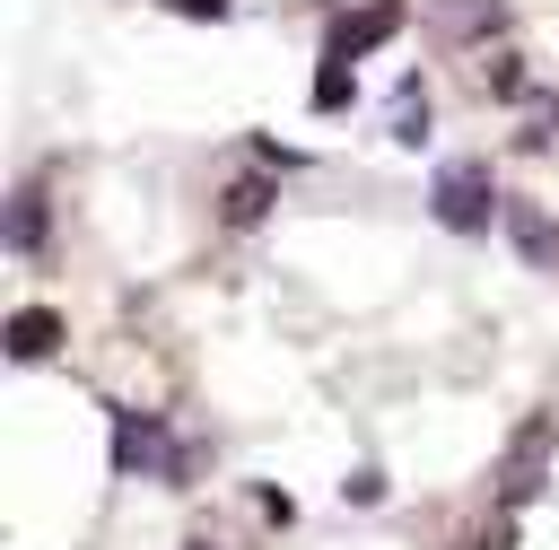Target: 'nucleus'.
Wrapping results in <instances>:
<instances>
[{"label":"nucleus","instance_id":"f257e3e1","mask_svg":"<svg viewBox=\"0 0 559 550\" xmlns=\"http://www.w3.org/2000/svg\"><path fill=\"white\" fill-rule=\"evenodd\" d=\"M428 210H437V227H454V236H489V227H507V192H498L489 157H454V166H437Z\"/></svg>","mask_w":559,"mask_h":550},{"label":"nucleus","instance_id":"f03ea898","mask_svg":"<svg viewBox=\"0 0 559 550\" xmlns=\"http://www.w3.org/2000/svg\"><path fill=\"white\" fill-rule=\"evenodd\" d=\"M114 471H122V480L157 471L166 489H192V480H183V471H192V454L166 437V419H157V410H114Z\"/></svg>","mask_w":559,"mask_h":550},{"label":"nucleus","instance_id":"7ed1b4c3","mask_svg":"<svg viewBox=\"0 0 559 550\" xmlns=\"http://www.w3.org/2000/svg\"><path fill=\"white\" fill-rule=\"evenodd\" d=\"M542 454H550V419H524V428L507 437V463H498V506H507V515L542 489Z\"/></svg>","mask_w":559,"mask_h":550},{"label":"nucleus","instance_id":"20e7f679","mask_svg":"<svg viewBox=\"0 0 559 550\" xmlns=\"http://www.w3.org/2000/svg\"><path fill=\"white\" fill-rule=\"evenodd\" d=\"M402 17H411L402 0H367L358 17H341V26H332V44H323V52H332V61H358V52H376V44H384Z\"/></svg>","mask_w":559,"mask_h":550},{"label":"nucleus","instance_id":"39448f33","mask_svg":"<svg viewBox=\"0 0 559 550\" xmlns=\"http://www.w3.org/2000/svg\"><path fill=\"white\" fill-rule=\"evenodd\" d=\"M44 227H52V201H44V175H26L17 192H9V253H44Z\"/></svg>","mask_w":559,"mask_h":550},{"label":"nucleus","instance_id":"423d86ee","mask_svg":"<svg viewBox=\"0 0 559 550\" xmlns=\"http://www.w3.org/2000/svg\"><path fill=\"white\" fill-rule=\"evenodd\" d=\"M52 349H61V314H52V306H17V314H9V358L35 367V358H52Z\"/></svg>","mask_w":559,"mask_h":550},{"label":"nucleus","instance_id":"0eeeda50","mask_svg":"<svg viewBox=\"0 0 559 550\" xmlns=\"http://www.w3.org/2000/svg\"><path fill=\"white\" fill-rule=\"evenodd\" d=\"M507 236H515V253H524L533 271H559V227H550L533 201H507Z\"/></svg>","mask_w":559,"mask_h":550},{"label":"nucleus","instance_id":"6e6552de","mask_svg":"<svg viewBox=\"0 0 559 550\" xmlns=\"http://www.w3.org/2000/svg\"><path fill=\"white\" fill-rule=\"evenodd\" d=\"M262 210H271V183H262V175H245V183L218 192V218H227V227H253Z\"/></svg>","mask_w":559,"mask_h":550},{"label":"nucleus","instance_id":"1a4fd4ad","mask_svg":"<svg viewBox=\"0 0 559 550\" xmlns=\"http://www.w3.org/2000/svg\"><path fill=\"white\" fill-rule=\"evenodd\" d=\"M349 96H358V70H349V61H332V52H323V70H314V113H341V105H349Z\"/></svg>","mask_w":559,"mask_h":550},{"label":"nucleus","instance_id":"9d476101","mask_svg":"<svg viewBox=\"0 0 559 550\" xmlns=\"http://www.w3.org/2000/svg\"><path fill=\"white\" fill-rule=\"evenodd\" d=\"M480 87H489V96H524V61H515V52L480 61Z\"/></svg>","mask_w":559,"mask_h":550},{"label":"nucleus","instance_id":"9b49d317","mask_svg":"<svg viewBox=\"0 0 559 550\" xmlns=\"http://www.w3.org/2000/svg\"><path fill=\"white\" fill-rule=\"evenodd\" d=\"M341 498H349V506H376V498H384V480H376V471H367V463H358V471H349V480H341Z\"/></svg>","mask_w":559,"mask_h":550},{"label":"nucleus","instance_id":"f8f14e48","mask_svg":"<svg viewBox=\"0 0 559 550\" xmlns=\"http://www.w3.org/2000/svg\"><path fill=\"white\" fill-rule=\"evenodd\" d=\"M166 9H183V17H227L236 0H166Z\"/></svg>","mask_w":559,"mask_h":550},{"label":"nucleus","instance_id":"ddd939ff","mask_svg":"<svg viewBox=\"0 0 559 550\" xmlns=\"http://www.w3.org/2000/svg\"><path fill=\"white\" fill-rule=\"evenodd\" d=\"M507 541H515V524H507V515H498V524H489V533H480V541H472V550H507Z\"/></svg>","mask_w":559,"mask_h":550},{"label":"nucleus","instance_id":"4468645a","mask_svg":"<svg viewBox=\"0 0 559 550\" xmlns=\"http://www.w3.org/2000/svg\"><path fill=\"white\" fill-rule=\"evenodd\" d=\"M183 550H218V541H183Z\"/></svg>","mask_w":559,"mask_h":550}]
</instances>
